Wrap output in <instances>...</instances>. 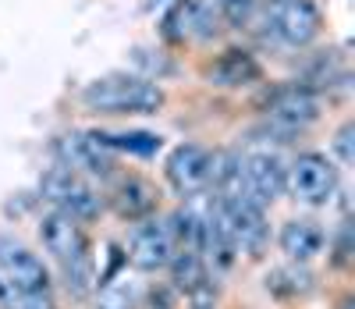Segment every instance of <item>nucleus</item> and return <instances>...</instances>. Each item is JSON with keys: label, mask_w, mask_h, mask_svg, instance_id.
Segmentation results:
<instances>
[{"label": "nucleus", "mask_w": 355, "mask_h": 309, "mask_svg": "<svg viewBox=\"0 0 355 309\" xmlns=\"http://www.w3.org/2000/svg\"><path fill=\"white\" fill-rule=\"evenodd\" d=\"M82 103L96 114H157L164 89L142 75H103L85 85Z\"/></svg>", "instance_id": "f257e3e1"}, {"label": "nucleus", "mask_w": 355, "mask_h": 309, "mask_svg": "<svg viewBox=\"0 0 355 309\" xmlns=\"http://www.w3.org/2000/svg\"><path fill=\"white\" fill-rule=\"evenodd\" d=\"M40 192H43V199L53 206V210H61V213H68V217H75L78 224H85V221H93V217H100V196H96V189L89 185L82 174H75V171H68V167H50L46 174H43V181H40Z\"/></svg>", "instance_id": "f03ea898"}, {"label": "nucleus", "mask_w": 355, "mask_h": 309, "mask_svg": "<svg viewBox=\"0 0 355 309\" xmlns=\"http://www.w3.org/2000/svg\"><path fill=\"white\" fill-rule=\"evenodd\" d=\"M320 117V97L309 85H281L266 100V125L277 135H299Z\"/></svg>", "instance_id": "7ed1b4c3"}, {"label": "nucleus", "mask_w": 355, "mask_h": 309, "mask_svg": "<svg viewBox=\"0 0 355 309\" xmlns=\"http://www.w3.org/2000/svg\"><path fill=\"white\" fill-rule=\"evenodd\" d=\"M266 25L284 47H309L323 28V15L313 0H266Z\"/></svg>", "instance_id": "20e7f679"}, {"label": "nucleus", "mask_w": 355, "mask_h": 309, "mask_svg": "<svg viewBox=\"0 0 355 309\" xmlns=\"http://www.w3.org/2000/svg\"><path fill=\"white\" fill-rule=\"evenodd\" d=\"M288 189L295 199H302L309 206H323L331 203L334 189H338V167L331 157L323 153H299L288 167Z\"/></svg>", "instance_id": "39448f33"}, {"label": "nucleus", "mask_w": 355, "mask_h": 309, "mask_svg": "<svg viewBox=\"0 0 355 309\" xmlns=\"http://www.w3.org/2000/svg\"><path fill=\"white\" fill-rule=\"evenodd\" d=\"M239 185L252 203L266 206L288 189V167L281 164L277 153L252 149L245 157H239Z\"/></svg>", "instance_id": "423d86ee"}, {"label": "nucleus", "mask_w": 355, "mask_h": 309, "mask_svg": "<svg viewBox=\"0 0 355 309\" xmlns=\"http://www.w3.org/2000/svg\"><path fill=\"white\" fill-rule=\"evenodd\" d=\"M167 181L178 196H199L214 181V153L206 146L185 142L167 157Z\"/></svg>", "instance_id": "0eeeda50"}, {"label": "nucleus", "mask_w": 355, "mask_h": 309, "mask_svg": "<svg viewBox=\"0 0 355 309\" xmlns=\"http://www.w3.org/2000/svg\"><path fill=\"white\" fill-rule=\"evenodd\" d=\"M0 270H4L8 292H50L46 263L15 238H0Z\"/></svg>", "instance_id": "6e6552de"}, {"label": "nucleus", "mask_w": 355, "mask_h": 309, "mask_svg": "<svg viewBox=\"0 0 355 309\" xmlns=\"http://www.w3.org/2000/svg\"><path fill=\"white\" fill-rule=\"evenodd\" d=\"M53 153H57V164L75 171V174H89V178H107L114 171V160L110 153L96 142L93 132H68L53 142Z\"/></svg>", "instance_id": "1a4fd4ad"}, {"label": "nucleus", "mask_w": 355, "mask_h": 309, "mask_svg": "<svg viewBox=\"0 0 355 309\" xmlns=\"http://www.w3.org/2000/svg\"><path fill=\"white\" fill-rule=\"evenodd\" d=\"M128 263L135 270H164L174 256V242H171V231L164 221H153V217H146L132 228L128 235Z\"/></svg>", "instance_id": "9d476101"}, {"label": "nucleus", "mask_w": 355, "mask_h": 309, "mask_svg": "<svg viewBox=\"0 0 355 309\" xmlns=\"http://www.w3.org/2000/svg\"><path fill=\"white\" fill-rule=\"evenodd\" d=\"M40 238H43V249L61 267L89 256V238H85L82 224L75 217H68V213H61V210H50L40 221Z\"/></svg>", "instance_id": "9b49d317"}, {"label": "nucleus", "mask_w": 355, "mask_h": 309, "mask_svg": "<svg viewBox=\"0 0 355 309\" xmlns=\"http://www.w3.org/2000/svg\"><path fill=\"white\" fill-rule=\"evenodd\" d=\"M167 267H171L174 292H182L192 309H214L217 306V288H214L206 260L199 253H174Z\"/></svg>", "instance_id": "f8f14e48"}, {"label": "nucleus", "mask_w": 355, "mask_h": 309, "mask_svg": "<svg viewBox=\"0 0 355 309\" xmlns=\"http://www.w3.org/2000/svg\"><path fill=\"white\" fill-rule=\"evenodd\" d=\"M157 199H160L157 189L146 178H139V174L117 178L114 192H110V203L117 210V217H125V221H146L157 210Z\"/></svg>", "instance_id": "ddd939ff"}, {"label": "nucleus", "mask_w": 355, "mask_h": 309, "mask_svg": "<svg viewBox=\"0 0 355 309\" xmlns=\"http://www.w3.org/2000/svg\"><path fill=\"white\" fill-rule=\"evenodd\" d=\"M263 68L259 60L245 50H224L210 68H206V78L214 85H224V89H234V85H249V82H259Z\"/></svg>", "instance_id": "4468645a"}, {"label": "nucleus", "mask_w": 355, "mask_h": 309, "mask_svg": "<svg viewBox=\"0 0 355 309\" xmlns=\"http://www.w3.org/2000/svg\"><path fill=\"white\" fill-rule=\"evenodd\" d=\"M281 253L288 256V260H295V263H306V260H313L320 249H323V228L316 224V221H288L284 228H281Z\"/></svg>", "instance_id": "2eb2a0df"}, {"label": "nucleus", "mask_w": 355, "mask_h": 309, "mask_svg": "<svg viewBox=\"0 0 355 309\" xmlns=\"http://www.w3.org/2000/svg\"><path fill=\"white\" fill-rule=\"evenodd\" d=\"M167 25H174L171 33L182 36V40H206L217 33V22L214 11L202 4V0H178V8L171 11Z\"/></svg>", "instance_id": "dca6fc26"}, {"label": "nucleus", "mask_w": 355, "mask_h": 309, "mask_svg": "<svg viewBox=\"0 0 355 309\" xmlns=\"http://www.w3.org/2000/svg\"><path fill=\"white\" fill-rule=\"evenodd\" d=\"M96 142L107 149V153H132V157H153V153L164 146V139L157 132H93Z\"/></svg>", "instance_id": "f3484780"}, {"label": "nucleus", "mask_w": 355, "mask_h": 309, "mask_svg": "<svg viewBox=\"0 0 355 309\" xmlns=\"http://www.w3.org/2000/svg\"><path fill=\"white\" fill-rule=\"evenodd\" d=\"M96 309H139V288L128 281V277H110V281L96 285Z\"/></svg>", "instance_id": "a211bd4d"}, {"label": "nucleus", "mask_w": 355, "mask_h": 309, "mask_svg": "<svg viewBox=\"0 0 355 309\" xmlns=\"http://www.w3.org/2000/svg\"><path fill=\"white\" fill-rule=\"evenodd\" d=\"M309 288H313V277H309V270H302V267L277 270L274 281H270V292H274V295H306Z\"/></svg>", "instance_id": "6ab92c4d"}, {"label": "nucleus", "mask_w": 355, "mask_h": 309, "mask_svg": "<svg viewBox=\"0 0 355 309\" xmlns=\"http://www.w3.org/2000/svg\"><path fill=\"white\" fill-rule=\"evenodd\" d=\"M64 281H68V292H71V295H78V299L93 292V285H96L93 256H82V260L68 263V267H64Z\"/></svg>", "instance_id": "aec40b11"}, {"label": "nucleus", "mask_w": 355, "mask_h": 309, "mask_svg": "<svg viewBox=\"0 0 355 309\" xmlns=\"http://www.w3.org/2000/svg\"><path fill=\"white\" fill-rule=\"evenodd\" d=\"M214 4L224 15V22L234 25V28H242L252 18V11H256V0H214Z\"/></svg>", "instance_id": "412c9836"}, {"label": "nucleus", "mask_w": 355, "mask_h": 309, "mask_svg": "<svg viewBox=\"0 0 355 309\" xmlns=\"http://www.w3.org/2000/svg\"><path fill=\"white\" fill-rule=\"evenodd\" d=\"M11 299H15V309H57L50 292H11Z\"/></svg>", "instance_id": "4be33fe9"}, {"label": "nucleus", "mask_w": 355, "mask_h": 309, "mask_svg": "<svg viewBox=\"0 0 355 309\" xmlns=\"http://www.w3.org/2000/svg\"><path fill=\"white\" fill-rule=\"evenodd\" d=\"M352 139H355V125H345V128L338 132V139H334V149H338V157H341V164H352V160H355V149H352Z\"/></svg>", "instance_id": "5701e85b"}, {"label": "nucleus", "mask_w": 355, "mask_h": 309, "mask_svg": "<svg viewBox=\"0 0 355 309\" xmlns=\"http://www.w3.org/2000/svg\"><path fill=\"white\" fill-rule=\"evenodd\" d=\"M341 309H355V299H352V295H345V299H341Z\"/></svg>", "instance_id": "b1692460"}, {"label": "nucleus", "mask_w": 355, "mask_h": 309, "mask_svg": "<svg viewBox=\"0 0 355 309\" xmlns=\"http://www.w3.org/2000/svg\"><path fill=\"white\" fill-rule=\"evenodd\" d=\"M4 295H8V285H4V281H0V299H4Z\"/></svg>", "instance_id": "393cba45"}]
</instances>
